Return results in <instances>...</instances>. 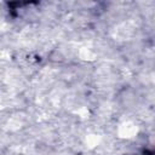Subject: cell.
<instances>
[{"label": "cell", "mask_w": 155, "mask_h": 155, "mask_svg": "<svg viewBox=\"0 0 155 155\" xmlns=\"http://www.w3.org/2000/svg\"><path fill=\"white\" fill-rule=\"evenodd\" d=\"M144 155H155V150H150V151H147V153H144Z\"/></svg>", "instance_id": "1"}]
</instances>
